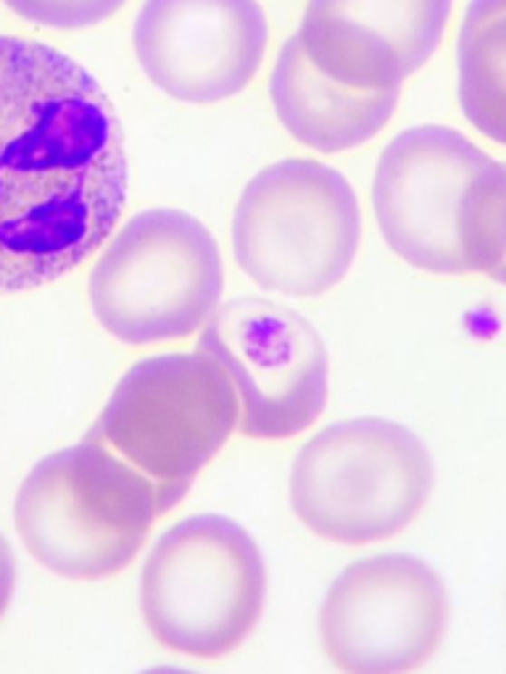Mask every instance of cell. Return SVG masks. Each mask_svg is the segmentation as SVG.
Returning a JSON list of instances; mask_svg holds the SVG:
<instances>
[{
  "label": "cell",
  "mask_w": 506,
  "mask_h": 674,
  "mask_svg": "<svg viewBox=\"0 0 506 674\" xmlns=\"http://www.w3.org/2000/svg\"><path fill=\"white\" fill-rule=\"evenodd\" d=\"M127 185L98 80L51 45L0 37V293L77 269L113 232Z\"/></svg>",
  "instance_id": "cell-1"
},
{
  "label": "cell",
  "mask_w": 506,
  "mask_h": 674,
  "mask_svg": "<svg viewBox=\"0 0 506 674\" xmlns=\"http://www.w3.org/2000/svg\"><path fill=\"white\" fill-rule=\"evenodd\" d=\"M372 203L395 256L433 274H491L506 256V163L438 124L383 151Z\"/></svg>",
  "instance_id": "cell-2"
},
{
  "label": "cell",
  "mask_w": 506,
  "mask_h": 674,
  "mask_svg": "<svg viewBox=\"0 0 506 674\" xmlns=\"http://www.w3.org/2000/svg\"><path fill=\"white\" fill-rule=\"evenodd\" d=\"M169 495L95 435L43 459L14 519L27 551L58 577L106 580L132 564Z\"/></svg>",
  "instance_id": "cell-3"
},
{
  "label": "cell",
  "mask_w": 506,
  "mask_h": 674,
  "mask_svg": "<svg viewBox=\"0 0 506 674\" xmlns=\"http://www.w3.org/2000/svg\"><path fill=\"white\" fill-rule=\"evenodd\" d=\"M433 483V456L409 427L348 419L316 432L296 456L290 509L316 538L366 545L406 530Z\"/></svg>",
  "instance_id": "cell-4"
},
{
  "label": "cell",
  "mask_w": 506,
  "mask_h": 674,
  "mask_svg": "<svg viewBox=\"0 0 506 674\" xmlns=\"http://www.w3.org/2000/svg\"><path fill=\"white\" fill-rule=\"evenodd\" d=\"M267 564L256 540L232 519L198 513L164 532L141 577V611L164 648L222 659L261 620Z\"/></svg>",
  "instance_id": "cell-5"
},
{
  "label": "cell",
  "mask_w": 506,
  "mask_h": 674,
  "mask_svg": "<svg viewBox=\"0 0 506 674\" xmlns=\"http://www.w3.org/2000/svg\"><path fill=\"white\" fill-rule=\"evenodd\" d=\"M362 211L348 180L309 159H287L246 185L232 219L240 269L264 290L314 298L348 274Z\"/></svg>",
  "instance_id": "cell-6"
},
{
  "label": "cell",
  "mask_w": 506,
  "mask_h": 674,
  "mask_svg": "<svg viewBox=\"0 0 506 674\" xmlns=\"http://www.w3.org/2000/svg\"><path fill=\"white\" fill-rule=\"evenodd\" d=\"M225 267L214 235L190 214L153 209L132 216L90 274V303L116 340H182L217 311Z\"/></svg>",
  "instance_id": "cell-7"
},
{
  "label": "cell",
  "mask_w": 506,
  "mask_h": 674,
  "mask_svg": "<svg viewBox=\"0 0 506 674\" xmlns=\"http://www.w3.org/2000/svg\"><path fill=\"white\" fill-rule=\"evenodd\" d=\"M238 393L211 356L169 353L127 369L90 435L151 477L177 506L238 430Z\"/></svg>",
  "instance_id": "cell-8"
},
{
  "label": "cell",
  "mask_w": 506,
  "mask_h": 674,
  "mask_svg": "<svg viewBox=\"0 0 506 674\" xmlns=\"http://www.w3.org/2000/svg\"><path fill=\"white\" fill-rule=\"evenodd\" d=\"M196 351L211 356L240 404L238 430L285 440L322 416L330 361L319 332L293 308L264 298H235L200 327Z\"/></svg>",
  "instance_id": "cell-9"
},
{
  "label": "cell",
  "mask_w": 506,
  "mask_h": 674,
  "mask_svg": "<svg viewBox=\"0 0 506 674\" xmlns=\"http://www.w3.org/2000/svg\"><path fill=\"white\" fill-rule=\"evenodd\" d=\"M449 627V593L417 556H372L340 571L319 609V638L343 674H409Z\"/></svg>",
  "instance_id": "cell-10"
},
{
  "label": "cell",
  "mask_w": 506,
  "mask_h": 674,
  "mask_svg": "<svg viewBox=\"0 0 506 674\" xmlns=\"http://www.w3.org/2000/svg\"><path fill=\"white\" fill-rule=\"evenodd\" d=\"M264 51L267 16L256 0H145L135 22L142 72L185 103L238 95Z\"/></svg>",
  "instance_id": "cell-11"
},
{
  "label": "cell",
  "mask_w": 506,
  "mask_h": 674,
  "mask_svg": "<svg viewBox=\"0 0 506 674\" xmlns=\"http://www.w3.org/2000/svg\"><path fill=\"white\" fill-rule=\"evenodd\" d=\"M453 0H309L296 32L311 63L359 90H394L443 37Z\"/></svg>",
  "instance_id": "cell-12"
},
{
  "label": "cell",
  "mask_w": 506,
  "mask_h": 674,
  "mask_svg": "<svg viewBox=\"0 0 506 674\" xmlns=\"http://www.w3.org/2000/svg\"><path fill=\"white\" fill-rule=\"evenodd\" d=\"M269 95L285 130L322 153L356 148L394 116L401 87L359 90L325 77L304 51L298 34L282 45Z\"/></svg>",
  "instance_id": "cell-13"
},
{
  "label": "cell",
  "mask_w": 506,
  "mask_h": 674,
  "mask_svg": "<svg viewBox=\"0 0 506 674\" xmlns=\"http://www.w3.org/2000/svg\"><path fill=\"white\" fill-rule=\"evenodd\" d=\"M459 103L472 127L506 145V0H472L459 32Z\"/></svg>",
  "instance_id": "cell-14"
},
{
  "label": "cell",
  "mask_w": 506,
  "mask_h": 674,
  "mask_svg": "<svg viewBox=\"0 0 506 674\" xmlns=\"http://www.w3.org/2000/svg\"><path fill=\"white\" fill-rule=\"evenodd\" d=\"M22 19L54 29H83L106 22L124 0H3Z\"/></svg>",
  "instance_id": "cell-15"
},
{
  "label": "cell",
  "mask_w": 506,
  "mask_h": 674,
  "mask_svg": "<svg viewBox=\"0 0 506 674\" xmlns=\"http://www.w3.org/2000/svg\"><path fill=\"white\" fill-rule=\"evenodd\" d=\"M16 588V559L8 540L0 535V617L5 614Z\"/></svg>",
  "instance_id": "cell-16"
},
{
  "label": "cell",
  "mask_w": 506,
  "mask_h": 674,
  "mask_svg": "<svg viewBox=\"0 0 506 674\" xmlns=\"http://www.w3.org/2000/svg\"><path fill=\"white\" fill-rule=\"evenodd\" d=\"M488 277H491L493 282H499V285H506V256H504V261H501V264H499L496 269L491 271Z\"/></svg>",
  "instance_id": "cell-17"
},
{
  "label": "cell",
  "mask_w": 506,
  "mask_h": 674,
  "mask_svg": "<svg viewBox=\"0 0 506 674\" xmlns=\"http://www.w3.org/2000/svg\"><path fill=\"white\" fill-rule=\"evenodd\" d=\"M142 674H196V672L177 669V667H153V669H148V672H142Z\"/></svg>",
  "instance_id": "cell-18"
}]
</instances>
